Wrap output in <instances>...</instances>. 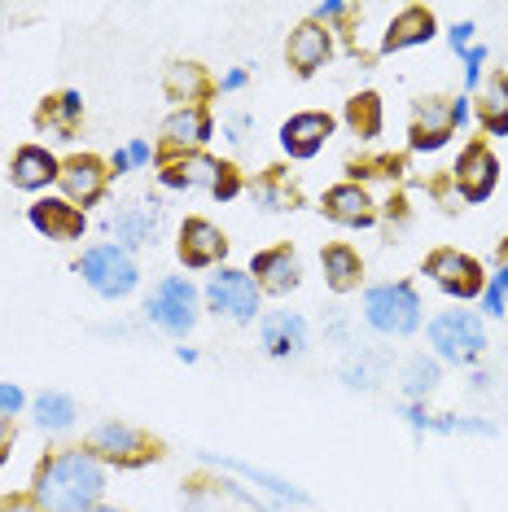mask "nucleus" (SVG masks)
Listing matches in <instances>:
<instances>
[{"label":"nucleus","instance_id":"obj_1","mask_svg":"<svg viewBox=\"0 0 508 512\" xmlns=\"http://www.w3.org/2000/svg\"><path fill=\"white\" fill-rule=\"evenodd\" d=\"M110 469L88 447H57L44 451L31 469V504L40 512H88L106 504Z\"/></svg>","mask_w":508,"mask_h":512},{"label":"nucleus","instance_id":"obj_2","mask_svg":"<svg viewBox=\"0 0 508 512\" xmlns=\"http://www.w3.org/2000/svg\"><path fill=\"white\" fill-rule=\"evenodd\" d=\"M158 184L163 189H176V193H193V189H206L219 202H237L246 193V176L237 171V162L228 158H215L206 149H193V154H171V158H158Z\"/></svg>","mask_w":508,"mask_h":512},{"label":"nucleus","instance_id":"obj_3","mask_svg":"<svg viewBox=\"0 0 508 512\" xmlns=\"http://www.w3.org/2000/svg\"><path fill=\"white\" fill-rule=\"evenodd\" d=\"M84 447L97 456L106 469H145L167 456L163 438L149 434V429L132 425V421H101L92 425V434L84 438Z\"/></svg>","mask_w":508,"mask_h":512},{"label":"nucleus","instance_id":"obj_4","mask_svg":"<svg viewBox=\"0 0 508 512\" xmlns=\"http://www.w3.org/2000/svg\"><path fill=\"white\" fill-rule=\"evenodd\" d=\"M364 324L381 337H412L425 324V302L412 281H381L364 289Z\"/></svg>","mask_w":508,"mask_h":512},{"label":"nucleus","instance_id":"obj_5","mask_svg":"<svg viewBox=\"0 0 508 512\" xmlns=\"http://www.w3.org/2000/svg\"><path fill=\"white\" fill-rule=\"evenodd\" d=\"M79 281H84L97 298L106 302H119L127 298L136 285H141V263H136V254H127L123 246H114V241H97V246H88L79 254L75 263Z\"/></svg>","mask_w":508,"mask_h":512},{"label":"nucleus","instance_id":"obj_6","mask_svg":"<svg viewBox=\"0 0 508 512\" xmlns=\"http://www.w3.org/2000/svg\"><path fill=\"white\" fill-rule=\"evenodd\" d=\"M430 351L438 364H456V368H473L482 355H487V324H482L478 311H443V316L430 320Z\"/></svg>","mask_w":508,"mask_h":512},{"label":"nucleus","instance_id":"obj_7","mask_svg":"<svg viewBox=\"0 0 508 512\" xmlns=\"http://www.w3.org/2000/svg\"><path fill=\"white\" fill-rule=\"evenodd\" d=\"M198 316H202V294L189 276H163V281L154 285V294H149V302H145V320L167 337L193 333Z\"/></svg>","mask_w":508,"mask_h":512},{"label":"nucleus","instance_id":"obj_8","mask_svg":"<svg viewBox=\"0 0 508 512\" xmlns=\"http://www.w3.org/2000/svg\"><path fill=\"white\" fill-rule=\"evenodd\" d=\"M202 298H206V307H211L215 316H224L233 324L263 320V311H259L263 294H259V285H254V276L241 272V267H215V276L206 281Z\"/></svg>","mask_w":508,"mask_h":512},{"label":"nucleus","instance_id":"obj_9","mask_svg":"<svg viewBox=\"0 0 508 512\" xmlns=\"http://www.w3.org/2000/svg\"><path fill=\"white\" fill-rule=\"evenodd\" d=\"M421 272L430 276V281L443 289L447 298L456 302H473L482 298V289H487V267H482L473 254L456 250V246H438L421 259Z\"/></svg>","mask_w":508,"mask_h":512},{"label":"nucleus","instance_id":"obj_10","mask_svg":"<svg viewBox=\"0 0 508 512\" xmlns=\"http://www.w3.org/2000/svg\"><path fill=\"white\" fill-rule=\"evenodd\" d=\"M447 180H452V189L465 206H482V202H491L495 184H500V158H495V149L482 141V136H473L456 154Z\"/></svg>","mask_w":508,"mask_h":512},{"label":"nucleus","instance_id":"obj_11","mask_svg":"<svg viewBox=\"0 0 508 512\" xmlns=\"http://www.w3.org/2000/svg\"><path fill=\"white\" fill-rule=\"evenodd\" d=\"M176 259L189 267V272H211V267H224L228 259V237L224 228L211 224L206 215H189L176 232Z\"/></svg>","mask_w":508,"mask_h":512},{"label":"nucleus","instance_id":"obj_12","mask_svg":"<svg viewBox=\"0 0 508 512\" xmlns=\"http://www.w3.org/2000/svg\"><path fill=\"white\" fill-rule=\"evenodd\" d=\"M215 136V114L211 106H189V110H171L163 127H158V145H154V162L171 158V154H193L206 149V141Z\"/></svg>","mask_w":508,"mask_h":512},{"label":"nucleus","instance_id":"obj_13","mask_svg":"<svg viewBox=\"0 0 508 512\" xmlns=\"http://www.w3.org/2000/svg\"><path fill=\"white\" fill-rule=\"evenodd\" d=\"M110 162L101 154H71L62 158V176H57V189H62V197L71 206H79V211H88V206H97L101 197H106L110 189Z\"/></svg>","mask_w":508,"mask_h":512},{"label":"nucleus","instance_id":"obj_14","mask_svg":"<svg viewBox=\"0 0 508 512\" xmlns=\"http://www.w3.org/2000/svg\"><path fill=\"white\" fill-rule=\"evenodd\" d=\"M452 97H417L412 101V123H408V149L412 154H438L443 145H452Z\"/></svg>","mask_w":508,"mask_h":512},{"label":"nucleus","instance_id":"obj_15","mask_svg":"<svg viewBox=\"0 0 508 512\" xmlns=\"http://www.w3.org/2000/svg\"><path fill=\"white\" fill-rule=\"evenodd\" d=\"M250 276H254V285H259V294H268V298L294 294V289L303 285L298 250L290 246V241H281V246H268V250L250 254Z\"/></svg>","mask_w":508,"mask_h":512},{"label":"nucleus","instance_id":"obj_16","mask_svg":"<svg viewBox=\"0 0 508 512\" xmlns=\"http://www.w3.org/2000/svg\"><path fill=\"white\" fill-rule=\"evenodd\" d=\"M106 232H110L114 246H123L127 254L154 246L158 232H163V206L158 202H123L119 211L106 219Z\"/></svg>","mask_w":508,"mask_h":512},{"label":"nucleus","instance_id":"obj_17","mask_svg":"<svg viewBox=\"0 0 508 512\" xmlns=\"http://www.w3.org/2000/svg\"><path fill=\"white\" fill-rule=\"evenodd\" d=\"M27 224L40 232L44 241H57V246H66V241H79L88 232V211H79L71 206L66 197H36V202L27 206Z\"/></svg>","mask_w":508,"mask_h":512},{"label":"nucleus","instance_id":"obj_18","mask_svg":"<svg viewBox=\"0 0 508 512\" xmlns=\"http://www.w3.org/2000/svg\"><path fill=\"white\" fill-rule=\"evenodd\" d=\"M320 215L338 228H373L381 219V206L364 184L342 180V184H333V189H325V197H320Z\"/></svg>","mask_w":508,"mask_h":512},{"label":"nucleus","instance_id":"obj_19","mask_svg":"<svg viewBox=\"0 0 508 512\" xmlns=\"http://www.w3.org/2000/svg\"><path fill=\"white\" fill-rule=\"evenodd\" d=\"M329 57H333V31L316 18H303L285 40V66L298 79H311L320 66H329Z\"/></svg>","mask_w":508,"mask_h":512},{"label":"nucleus","instance_id":"obj_20","mask_svg":"<svg viewBox=\"0 0 508 512\" xmlns=\"http://www.w3.org/2000/svg\"><path fill=\"white\" fill-rule=\"evenodd\" d=\"M338 132V119H333L329 110H303V114H290V119L281 123V149L285 158L294 162H307L316 158L320 149L329 145V136Z\"/></svg>","mask_w":508,"mask_h":512},{"label":"nucleus","instance_id":"obj_21","mask_svg":"<svg viewBox=\"0 0 508 512\" xmlns=\"http://www.w3.org/2000/svg\"><path fill=\"white\" fill-rule=\"evenodd\" d=\"M31 123H36L40 136H49L57 145H71L79 123H84V97H79V88H57L49 97L36 106L31 114Z\"/></svg>","mask_w":508,"mask_h":512},{"label":"nucleus","instance_id":"obj_22","mask_svg":"<svg viewBox=\"0 0 508 512\" xmlns=\"http://www.w3.org/2000/svg\"><path fill=\"white\" fill-rule=\"evenodd\" d=\"M163 97L176 110L211 106V97H219V84H215V75L206 71L202 62H167V71H163Z\"/></svg>","mask_w":508,"mask_h":512},{"label":"nucleus","instance_id":"obj_23","mask_svg":"<svg viewBox=\"0 0 508 512\" xmlns=\"http://www.w3.org/2000/svg\"><path fill=\"white\" fill-rule=\"evenodd\" d=\"M438 36V18L430 5H403L395 18H390V27L381 31V44L377 53L390 57V53H403V49H421V44H430Z\"/></svg>","mask_w":508,"mask_h":512},{"label":"nucleus","instance_id":"obj_24","mask_svg":"<svg viewBox=\"0 0 508 512\" xmlns=\"http://www.w3.org/2000/svg\"><path fill=\"white\" fill-rule=\"evenodd\" d=\"M57 176H62V158L44 145H18L14 158H9V184H14L18 193L44 197V189L57 184Z\"/></svg>","mask_w":508,"mask_h":512},{"label":"nucleus","instance_id":"obj_25","mask_svg":"<svg viewBox=\"0 0 508 512\" xmlns=\"http://www.w3.org/2000/svg\"><path fill=\"white\" fill-rule=\"evenodd\" d=\"M259 346L272 359H294L307 351V320L298 311H272L259 320Z\"/></svg>","mask_w":508,"mask_h":512},{"label":"nucleus","instance_id":"obj_26","mask_svg":"<svg viewBox=\"0 0 508 512\" xmlns=\"http://www.w3.org/2000/svg\"><path fill=\"white\" fill-rule=\"evenodd\" d=\"M246 189L263 215H285V211H298V206H303V184H298L285 167H263V176L250 180Z\"/></svg>","mask_w":508,"mask_h":512},{"label":"nucleus","instance_id":"obj_27","mask_svg":"<svg viewBox=\"0 0 508 512\" xmlns=\"http://www.w3.org/2000/svg\"><path fill=\"white\" fill-rule=\"evenodd\" d=\"M473 119L487 136H508V71L482 75V88L473 92Z\"/></svg>","mask_w":508,"mask_h":512},{"label":"nucleus","instance_id":"obj_28","mask_svg":"<svg viewBox=\"0 0 508 512\" xmlns=\"http://www.w3.org/2000/svg\"><path fill=\"white\" fill-rule=\"evenodd\" d=\"M198 460L202 464H211V469H224V473H237V477H246V482H254L259 491H268L276 495L281 504H307V495L298 491V486H290L285 477H276L268 469H254L250 460H237V456H215V451H198Z\"/></svg>","mask_w":508,"mask_h":512},{"label":"nucleus","instance_id":"obj_29","mask_svg":"<svg viewBox=\"0 0 508 512\" xmlns=\"http://www.w3.org/2000/svg\"><path fill=\"white\" fill-rule=\"evenodd\" d=\"M320 272H325V285L333 294H355L364 285V259L346 241H333V246L320 250Z\"/></svg>","mask_w":508,"mask_h":512},{"label":"nucleus","instance_id":"obj_30","mask_svg":"<svg viewBox=\"0 0 508 512\" xmlns=\"http://www.w3.org/2000/svg\"><path fill=\"white\" fill-rule=\"evenodd\" d=\"M342 123L360 145H373L381 136V127H386V106H381V97L373 88H364L342 106Z\"/></svg>","mask_w":508,"mask_h":512},{"label":"nucleus","instance_id":"obj_31","mask_svg":"<svg viewBox=\"0 0 508 512\" xmlns=\"http://www.w3.org/2000/svg\"><path fill=\"white\" fill-rule=\"evenodd\" d=\"M346 180L351 184H364L368 189V180H390V184H399V180H408V154H395V149H377V154H360V158H346Z\"/></svg>","mask_w":508,"mask_h":512},{"label":"nucleus","instance_id":"obj_32","mask_svg":"<svg viewBox=\"0 0 508 512\" xmlns=\"http://www.w3.org/2000/svg\"><path fill=\"white\" fill-rule=\"evenodd\" d=\"M390 351H373V346H360V351H351L342 359V368H338V377H342V386L346 390H377V381H386V372H390Z\"/></svg>","mask_w":508,"mask_h":512},{"label":"nucleus","instance_id":"obj_33","mask_svg":"<svg viewBox=\"0 0 508 512\" xmlns=\"http://www.w3.org/2000/svg\"><path fill=\"white\" fill-rule=\"evenodd\" d=\"M438 381H443V364H438L430 351L408 355L399 364V390H403V399L408 403H425L438 390Z\"/></svg>","mask_w":508,"mask_h":512},{"label":"nucleus","instance_id":"obj_34","mask_svg":"<svg viewBox=\"0 0 508 512\" xmlns=\"http://www.w3.org/2000/svg\"><path fill=\"white\" fill-rule=\"evenodd\" d=\"M31 416H36V425L44 434H66L79 416V403L66 390H40L36 399H31Z\"/></svg>","mask_w":508,"mask_h":512},{"label":"nucleus","instance_id":"obj_35","mask_svg":"<svg viewBox=\"0 0 508 512\" xmlns=\"http://www.w3.org/2000/svg\"><path fill=\"white\" fill-rule=\"evenodd\" d=\"M482 316L500 320L508 311V267H495V272L487 276V289H482Z\"/></svg>","mask_w":508,"mask_h":512},{"label":"nucleus","instance_id":"obj_36","mask_svg":"<svg viewBox=\"0 0 508 512\" xmlns=\"http://www.w3.org/2000/svg\"><path fill=\"white\" fill-rule=\"evenodd\" d=\"M487 57L491 53L482 49V44H473V49L465 53V92H469V97L482 88V66H487Z\"/></svg>","mask_w":508,"mask_h":512},{"label":"nucleus","instance_id":"obj_37","mask_svg":"<svg viewBox=\"0 0 508 512\" xmlns=\"http://www.w3.org/2000/svg\"><path fill=\"white\" fill-rule=\"evenodd\" d=\"M27 412V394H22V386H14V381H0V416L5 421H14V416Z\"/></svg>","mask_w":508,"mask_h":512},{"label":"nucleus","instance_id":"obj_38","mask_svg":"<svg viewBox=\"0 0 508 512\" xmlns=\"http://www.w3.org/2000/svg\"><path fill=\"white\" fill-rule=\"evenodd\" d=\"M381 215H386V224L390 228H408L412 224V206H408V197H403V193H390V202L386 206H381Z\"/></svg>","mask_w":508,"mask_h":512},{"label":"nucleus","instance_id":"obj_39","mask_svg":"<svg viewBox=\"0 0 508 512\" xmlns=\"http://www.w3.org/2000/svg\"><path fill=\"white\" fill-rule=\"evenodd\" d=\"M473 36H478V27H473V22H456V27H447V44H452L456 57H465L473 49Z\"/></svg>","mask_w":508,"mask_h":512},{"label":"nucleus","instance_id":"obj_40","mask_svg":"<svg viewBox=\"0 0 508 512\" xmlns=\"http://www.w3.org/2000/svg\"><path fill=\"white\" fill-rule=\"evenodd\" d=\"M250 127H254L250 114H233V119H224V127H219V132H224V141H228V145H241V141H246L241 132H250Z\"/></svg>","mask_w":508,"mask_h":512},{"label":"nucleus","instance_id":"obj_41","mask_svg":"<svg viewBox=\"0 0 508 512\" xmlns=\"http://www.w3.org/2000/svg\"><path fill=\"white\" fill-rule=\"evenodd\" d=\"M215 84H219V92L228 97V92H241V88L250 84V71H246V66H233V71H224V75L215 79Z\"/></svg>","mask_w":508,"mask_h":512},{"label":"nucleus","instance_id":"obj_42","mask_svg":"<svg viewBox=\"0 0 508 512\" xmlns=\"http://www.w3.org/2000/svg\"><path fill=\"white\" fill-rule=\"evenodd\" d=\"M123 149H127V158H132V171H145L149 162H154V145L149 141H127Z\"/></svg>","mask_w":508,"mask_h":512},{"label":"nucleus","instance_id":"obj_43","mask_svg":"<svg viewBox=\"0 0 508 512\" xmlns=\"http://www.w3.org/2000/svg\"><path fill=\"white\" fill-rule=\"evenodd\" d=\"M473 123V97L469 92H460V97H452V127L460 132V127Z\"/></svg>","mask_w":508,"mask_h":512},{"label":"nucleus","instance_id":"obj_44","mask_svg":"<svg viewBox=\"0 0 508 512\" xmlns=\"http://www.w3.org/2000/svg\"><path fill=\"white\" fill-rule=\"evenodd\" d=\"M0 512H40V508L31 504L27 491H18V495H5V499H0Z\"/></svg>","mask_w":508,"mask_h":512},{"label":"nucleus","instance_id":"obj_45","mask_svg":"<svg viewBox=\"0 0 508 512\" xmlns=\"http://www.w3.org/2000/svg\"><path fill=\"white\" fill-rule=\"evenodd\" d=\"M106 162H110V176H114V180H119V176H132V158H127V149H123V145L114 149Z\"/></svg>","mask_w":508,"mask_h":512},{"label":"nucleus","instance_id":"obj_46","mask_svg":"<svg viewBox=\"0 0 508 512\" xmlns=\"http://www.w3.org/2000/svg\"><path fill=\"white\" fill-rule=\"evenodd\" d=\"M9 451H14V421H5V416H0V469H5Z\"/></svg>","mask_w":508,"mask_h":512},{"label":"nucleus","instance_id":"obj_47","mask_svg":"<svg viewBox=\"0 0 508 512\" xmlns=\"http://www.w3.org/2000/svg\"><path fill=\"white\" fill-rule=\"evenodd\" d=\"M176 359L180 364H198V351H193V346H176Z\"/></svg>","mask_w":508,"mask_h":512},{"label":"nucleus","instance_id":"obj_48","mask_svg":"<svg viewBox=\"0 0 508 512\" xmlns=\"http://www.w3.org/2000/svg\"><path fill=\"white\" fill-rule=\"evenodd\" d=\"M495 267H508V237L495 246Z\"/></svg>","mask_w":508,"mask_h":512},{"label":"nucleus","instance_id":"obj_49","mask_svg":"<svg viewBox=\"0 0 508 512\" xmlns=\"http://www.w3.org/2000/svg\"><path fill=\"white\" fill-rule=\"evenodd\" d=\"M88 512H127V508H114V504H97V508H88Z\"/></svg>","mask_w":508,"mask_h":512}]
</instances>
